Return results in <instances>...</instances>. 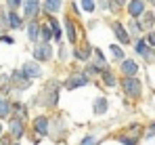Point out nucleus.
<instances>
[{"mask_svg": "<svg viewBox=\"0 0 155 145\" xmlns=\"http://www.w3.org/2000/svg\"><path fill=\"white\" fill-rule=\"evenodd\" d=\"M122 86H124V91H126L128 97H138L140 95V80H138L136 76H126V80L122 82Z\"/></svg>", "mask_w": 155, "mask_h": 145, "instance_id": "1", "label": "nucleus"}, {"mask_svg": "<svg viewBox=\"0 0 155 145\" xmlns=\"http://www.w3.org/2000/svg\"><path fill=\"white\" fill-rule=\"evenodd\" d=\"M34 57H36L38 61H48V59L52 57V47L48 44V42L36 47V48H34Z\"/></svg>", "mask_w": 155, "mask_h": 145, "instance_id": "2", "label": "nucleus"}, {"mask_svg": "<svg viewBox=\"0 0 155 145\" xmlns=\"http://www.w3.org/2000/svg\"><path fill=\"white\" fill-rule=\"evenodd\" d=\"M86 84H88V76H86V74H76V76L67 78V82H65V88L74 91V88H78V86H86Z\"/></svg>", "mask_w": 155, "mask_h": 145, "instance_id": "3", "label": "nucleus"}, {"mask_svg": "<svg viewBox=\"0 0 155 145\" xmlns=\"http://www.w3.org/2000/svg\"><path fill=\"white\" fill-rule=\"evenodd\" d=\"M134 48H136V53H138V55H143L147 61H153V59H155V53L149 48V42H147V40H138Z\"/></svg>", "mask_w": 155, "mask_h": 145, "instance_id": "4", "label": "nucleus"}, {"mask_svg": "<svg viewBox=\"0 0 155 145\" xmlns=\"http://www.w3.org/2000/svg\"><path fill=\"white\" fill-rule=\"evenodd\" d=\"M11 82H13L15 86H19V88L29 86V78L23 74V70H15V72H13V80H11Z\"/></svg>", "mask_w": 155, "mask_h": 145, "instance_id": "5", "label": "nucleus"}, {"mask_svg": "<svg viewBox=\"0 0 155 145\" xmlns=\"http://www.w3.org/2000/svg\"><path fill=\"white\" fill-rule=\"evenodd\" d=\"M128 13L132 17H140V15L145 13V2H143V0H132L128 4Z\"/></svg>", "mask_w": 155, "mask_h": 145, "instance_id": "6", "label": "nucleus"}, {"mask_svg": "<svg viewBox=\"0 0 155 145\" xmlns=\"http://www.w3.org/2000/svg\"><path fill=\"white\" fill-rule=\"evenodd\" d=\"M122 72L126 74V76H136V72H138V65H136V61H132V59H126V61L122 63Z\"/></svg>", "mask_w": 155, "mask_h": 145, "instance_id": "7", "label": "nucleus"}, {"mask_svg": "<svg viewBox=\"0 0 155 145\" xmlns=\"http://www.w3.org/2000/svg\"><path fill=\"white\" fill-rule=\"evenodd\" d=\"M38 11H40V0H25V15L27 17L38 15Z\"/></svg>", "mask_w": 155, "mask_h": 145, "instance_id": "8", "label": "nucleus"}, {"mask_svg": "<svg viewBox=\"0 0 155 145\" xmlns=\"http://www.w3.org/2000/svg\"><path fill=\"white\" fill-rule=\"evenodd\" d=\"M113 32H115V36H117V38L124 42V44H128V42H130L128 32L124 29V25H122V23H113Z\"/></svg>", "mask_w": 155, "mask_h": 145, "instance_id": "9", "label": "nucleus"}, {"mask_svg": "<svg viewBox=\"0 0 155 145\" xmlns=\"http://www.w3.org/2000/svg\"><path fill=\"white\" fill-rule=\"evenodd\" d=\"M23 74H25L29 80H34V78H38V76H40L42 72H40V67H38L36 63H25V67H23Z\"/></svg>", "mask_w": 155, "mask_h": 145, "instance_id": "10", "label": "nucleus"}, {"mask_svg": "<svg viewBox=\"0 0 155 145\" xmlns=\"http://www.w3.org/2000/svg\"><path fill=\"white\" fill-rule=\"evenodd\" d=\"M34 128H36L40 135H46V133H48V120H46V118H36V120H34Z\"/></svg>", "mask_w": 155, "mask_h": 145, "instance_id": "11", "label": "nucleus"}, {"mask_svg": "<svg viewBox=\"0 0 155 145\" xmlns=\"http://www.w3.org/2000/svg\"><path fill=\"white\" fill-rule=\"evenodd\" d=\"M11 135L13 137H21L23 135V122L21 120H17V118L11 120Z\"/></svg>", "mask_w": 155, "mask_h": 145, "instance_id": "12", "label": "nucleus"}, {"mask_svg": "<svg viewBox=\"0 0 155 145\" xmlns=\"http://www.w3.org/2000/svg\"><path fill=\"white\" fill-rule=\"evenodd\" d=\"M44 9H46V13H48V15L57 13V11L61 9V0H46V2H44Z\"/></svg>", "mask_w": 155, "mask_h": 145, "instance_id": "13", "label": "nucleus"}, {"mask_svg": "<svg viewBox=\"0 0 155 145\" xmlns=\"http://www.w3.org/2000/svg\"><path fill=\"white\" fill-rule=\"evenodd\" d=\"M8 23H11L13 29H19V27L23 25V19H21L17 13H8Z\"/></svg>", "mask_w": 155, "mask_h": 145, "instance_id": "14", "label": "nucleus"}, {"mask_svg": "<svg viewBox=\"0 0 155 145\" xmlns=\"http://www.w3.org/2000/svg\"><path fill=\"white\" fill-rule=\"evenodd\" d=\"M27 36H29V40H38V36H40V25L29 23L27 25Z\"/></svg>", "mask_w": 155, "mask_h": 145, "instance_id": "15", "label": "nucleus"}, {"mask_svg": "<svg viewBox=\"0 0 155 145\" xmlns=\"http://www.w3.org/2000/svg\"><path fill=\"white\" fill-rule=\"evenodd\" d=\"M105 109H107V99L105 97H99L94 101V114H105Z\"/></svg>", "mask_w": 155, "mask_h": 145, "instance_id": "16", "label": "nucleus"}, {"mask_svg": "<svg viewBox=\"0 0 155 145\" xmlns=\"http://www.w3.org/2000/svg\"><path fill=\"white\" fill-rule=\"evenodd\" d=\"M65 29H67V38H69V42L74 44V42H76V27H74V23H71L69 19H65Z\"/></svg>", "mask_w": 155, "mask_h": 145, "instance_id": "17", "label": "nucleus"}, {"mask_svg": "<svg viewBox=\"0 0 155 145\" xmlns=\"http://www.w3.org/2000/svg\"><path fill=\"white\" fill-rule=\"evenodd\" d=\"M103 80H105V84H107V86H115V76H113V74L111 72H107V70H103Z\"/></svg>", "mask_w": 155, "mask_h": 145, "instance_id": "18", "label": "nucleus"}, {"mask_svg": "<svg viewBox=\"0 0 155 145\" xmlns=\"http://www.w3.org/2000/svg\"><path fill=\"white\" fill-rule=\"evenodd\" d=\"M11 112V103L8 101H0V118H6Z\"/></svg>", "mask_w": 155, "mask_h": 145, "instance_id": "19", "label": "nucleus"}, {"mask_svg": "<svg viewBox=\"0 0 155 145\" xmlns=\"http://www.w3.org/2000/svg\"><path fill=\"white\" fill-rule=\"evenodd\" d=\"M40 36H42L44 40H51V38H52V27H51V25H44V27H40Z\"/></svg>", "mask_w": 155, "mask_h": 145, "instance_id": "20", "label": "nucleus"}, {"mask_svg": "<svg viewBox=\"0 0 155 145\" xmlns=\"http://www.w3.org/2000/svg\"><path fill=\"white\" fill-rule=\"evenodd\" d=\"M90 50H92V48H90L88 44H86V48H80V50H76V57H78V59H82V61H84V59H88V55H90Z\"/></svg>", "mask_w": 155, "mask_h": 145, "instance_id": "21", "label": "nucleus"}, {"mask_svg": "<svg viewBox=\"0 0 155 145\" xmlns=\"http://www.w3.org/2000/svg\"><path fill=\"white\" fill-rule=\"evenodd\" d=\"M82 6L86 13H92L94 11V0H82Z\"/></svg>", "mask_w": 155, "mask_h": 145, "instance_id": "22", "label": "nucleus"}, {"mask_svg": "<svg viewBox=\"0 0 155 145\" xmlns=\"http://www.w3.org/2000/svg\"><path fill=\"white\" fill-rule=\"evenodd\" d=\"M143 15H145V21H143V23H145V27H151V25H153V21H155V17L151 15V13H143Z\"/></svg>", "mask_w": 155, "mask_h": 145, "instance_id": "23", "label": "nucleus"}, {"mask_svg": "<svg viewBox=\"0 0 155 145\" xmlns=\"http://www.w3.org/2000/svg\"><path fill=\"white\" fill-rule=\"evenodd\" d=\"M51 27L54 29V38L59 40V38H61V29H59V23H57V21H54L52 17H51Z\"/></svg>", "mask_w": 155, "mask_h": 145, "instance_id": "24", "label": "nucleus"}, {"mask_svg": "<svg viewBox=\"0 0 155 145\" xmlns=\"http://www.w3.org/2000/svg\"><path fill=\"white\" fill-rule=\"evenodd\" d=\"M122 4H126V0H111V4H109V6H111V11H117Z\"/></svg>", "mask_w": 155, "mask_h": 145, "instance_id": "25", "label": "nucleus"}, {"mask_svg": "<svg viewBox=\"0 0 155 145\" xmlns=\"http://www.w3.org/2000/svg\"><path fill=\"white\" fill-rule=\"evenodd\" d=\"M111 50H113V55H115L117 59H124V50H122L120 47H111Z\"/></svg>", "mask_w": 155, "mask_h": 145, "instance_id": "26", "label": "nucleus"}, {"mask_svg": "<svg viewBox=\"0 0 155 145\" xmlns=\"http://www.w3.org/2000/svg\"><path fill=\"white\" fill-rule=\"evenodd\" d=\"M130 29H132V32H140V29H143V25L138 23V21H132V23H130Z\"/></svg>", "mask_w": 155, "mask_h": 145, "instance_id": "27", "label": "nucleus"}, {"mask_svg": "<svg viewBox=\"0 0 155 145\" xmlns=\"http://www.w3.org/2000/svg\"><path fill=\"white\" fill-rule=\"evenodd\" d=\"M120 141L124 145H136V141H134V139H128V137H120Z\"/></svg>", "mask_w": 155, "mask_h": 145, "instance_id": "28", "label": "nucleus"}, {"mask_svg": "<svg viewBox=\"0 0 155 145\" xmlns=\"http://www.w3.org/2000/svg\"><path fill=\"white\" fill-rule=\"evenodd\" d=\"M8 86V78L6 76H0V88H6Z\"/></svg>", "mask_w": 155, "mask_h": 145, "instance_id": "29", "label": "nucleus"}, {"mask_svg": "<svg viewBox=\"0 0 155 145\" xmlns=\"http://www.w3.org/2000/svg\"><path fill=\"white\" fill-rule=\"evenodd\" d=\"M97 141H94V137H86L84 141H82V145H94Z\"/></svg>", "mask_w": 155, "mask_h": 145, "instance_id": "30", "label": "nucleus"}, {"mask_svg": "<svg viewBox=\"0 0 155 145\" xmlns=\"http://www.w3.org/2000/svg\"><path fill=\"white\" fill-rule=\"evenodd\" d=\"M6 2H8V6H11V9H17V6L21 4V0H6Z\"/></svg>", "mask_w": 155, "mask_h": 145, "instance_id": "31", "label": "nucleus"}, {"mask_svg": "<svg viewBox=\"0 0 155 145\" xmlns=\"http://www.w3.org/2000/svg\"><path fill=\"white\" fill-rule=\"evenodd\" d=\"M147 42H149V44H155V34H149V38H147Z\"/></svg>", "mask_w": 155, "mask_h": 145, "instance_id": "32", "label": "nucleus"}, {"mask_svg": "<svg viewBox=\"0 0 155 145\" xmlns=\"http://www.w3.org/2000/svg\"><path fill=\"white\" fill-rule=\"evenodd\" d=\"M2 42H6V44H13V38H8V36H4V38H0Z\"/></svg>", "mask_w": 155, "mask_h": 145, "instance_id": "33", "label": "nucleus"}, {"mask_svg": "<svg viewBox=\"0 0 155 145\" xmlns=\"http://www.w3.org/2000/svg\"><path fill=\"white\" fill-rule=\"evenodd\" d=\"M149 137H155V124H151V128H149Z\"/></svg>", "mask_w": 155, "mask_h": 145, "instance_id": "34", "label": "nucleus"}, {"mask_svg": "<svg viewBox=\"0 0 155 145\" xmlns=\"http://www.w3.org/2000/svg\"><path fill=\"white\" fill-rule=\"evenodd\" d=\"M0 145H11V143H8V139H6V137H2V139H0Z\"/></svg>", "mask_w": 155, "mask_h": 145, "instance_id": "35", "label": "nucleus"}, {"mask_svg": "<svg viewBox=\"0 0 155 145\" xmlns=\"http://www.w3.org/2000/svg\"><path fill=\"white\" fill-rule=\"evenodd\" d=\"M149 2H151V4H155V0H149Z\"/></svg>", "mask_w": 155, "mask_h": 145, "instance_id": "36", "label": "nucleus"}, {"mask_svg": "<svg viewBox=\"0 0 155 145\" xmlns=\"http://www.w3.org/2000/svg\"><path fill=\"white\" fill-rule=\"evenodd\" d=\"M0 133H2V124H0Z\"/></svg>", "mask_w": 155, "mask_h": 145, "instance_id": "37", "label": "nucleus"}]
</instances>
